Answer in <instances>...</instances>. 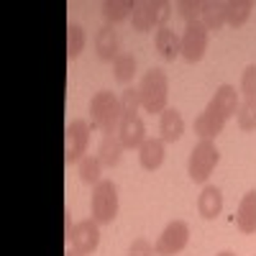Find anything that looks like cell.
I'll use <instances>...</instances> for the list:
<instances>
[{
  "label": "cell",
  "mask_w": 256,
  "mask_h": 256,
  "mask_svg": "<svg viewBox=\"0 0 256 256\" xmlns=\"http://www.w3.org/2000/svg\"><path fill=\"white\" fill-rule=\"evenodd\" d=\"M120 154H123V144L118 138V134H110V136H102L100 141V148H98V159L102 162V166H116L120 162Z\"/></svg>",
  "instance_id": "cell-20"
},
{
  "label": "cell",
  "mask_w": 256,
  "mask_h": 256,
  "mask_svg": "<svg viewBox=\"0 0 256 256\" xmlns=\"http://www.w3.org/2000/svg\"><path fill=\"white\" fill-rule=\"evenodd\" d=\"M154 46H156V52L162 54V59L174 62V59L182 54V36H177L172 28L162 26V28L156 31V36H154Z\"/></svg>",
  "instance_id": "cell-15"
},
{
  "label": "cell",
  "mask_w": 256,
  "mask_h": 256,
  "mask_svg": "<svg viewBox=\"0 0 256 256\" xmlns=\"http://www.w3.org/2000/svg\"><path fill=\"white\" fill-rule=\"evenodd\" d=\"M177 13L184 18V24L200 20V16H202V3H200V0H180V3H177Z\"/></svg>",
  "instance_id": "cell-28"
},
{
  "label": "cell",
  "mask_w": 256,
  "mask_h": 256,
  "mask_svg": "<svg viewBox=\"0 0 256 256\" xmlns=\"http://www.w3.org/2000/svg\"><path fill=\"white\" fill-rule=\"evenodd\" d=\"M138 95H141V108L146 113H164L166 110V100H169V80L166 72L159 67H152L148 72H144L141 82H138Z\"/></svg>",
  "instance_id": "cell-2"
},
{
  "label": "cell",
  "mask_w": 256,
  "mask_h": 256,
  "mask_svg": "<svg viewBox=\"0 0 256 256\" xmlns=\"http://www.w3.org/2000/svg\"><path fill=\"white\" fill-rule=\"evenodd\" d=\"M159 131H162V141L164 144H174L182 138L184 134V120L180 116L177 108H166L162 113V120H159Z\"/></svg>",
  "instance_id": "cell-17"
},
{
  "label": "cell",
  "mask_w": 256,
  "mask_h": 256,
  "mask_svg": "<svg viewBox=\"0 0 256 256\" xmlns=\"http://www.w3.org/2000/svg\"><path fill=\"white\" fill-rule=\"evenodd\" d=\"M172 16L169 10V3H159V0H144V3H136L134 8V16H131V24H134V31L138 34H146L152 31L154 26H164L166 18Z\"/></svg>",
  "instance_id": "cell-6"
},
{
  "label": "cell",
  "mask_w": 256,
  "mask_h": 256,
  "mask_svg": "<svg viewBox=\"0 0 256 256\" xmlns=\"http://www.w3.org/2000/svg\"><path fill=\"white\" fill-rule=\"evenodd\" d=\"M223 128H226V120H220L216 113H210L208 108L195 118V134L200 136V138H216L218 134H223Z\"/></svg>",
  "instance_id": "cell-19"
},
{
  "label": "cell",
  "mask_w": 256,
  "mask_h": 256,
  "mask_svg": "<svg viewBox=\"0 0 256 256\" xmlns=\"http://www.w3.org/2000/svg\"><path fill=\"white\" fill-rule=\"evenodd\" d=\"M236 226L246 236L256 233V190H248L241 198L238 210H236Z\"/></svg>",
  "instance_id": "cell-14"
},
{
  "label": "cell",
  "mask_w": 256,
  "mask_h": 256,
  "mask_svg": "<svg viewBox=\"0 0 256 256\" xmlns=\"http://www.w3.org/2000/svg\"><path fill=\"white\" fill-rule=\"evenodd\" d=\"M120 118H123V110H120V98L118 95H113L110 90H100V92L92 95V100H90L92 128L102 131V136L118 134Z\"/></svg>",
  "instance_id": "cell-1"
},
{
  "label": "cell",
  "mask_w": 256,
  "mask_h": 256,
  "mask_svg": "<svg viewBox=\"0 0 256 256\" xmlns=\"http://www.w3.org/2000/svg\"><path fill=\"white\" fill-rule=\"evenodd\" d=\"M241 95H244V100L256 98V64H248L241 74Z\"/></svg>",
  "instance_id": "cell-29"
},
{
  "label": "cell",
  "mask_w": 256,
  "mask_h": 256,
  "mask_svg": "<svg viewBox=\"0 0 256 256\" xmlns=\"http://www.w3.org/2000/svg\"><path fill=\"white\" fill-rule=\"evenodd\" d=\"M208 41H210V31L202 26V20H192L182 31V56L184 62L195 64L205 56L208 52Z\"/></svg>",
  "instance_id": "cell-7"
},
{
  "label": "cell",
  "mask_w": 256,
  "mask_h": 256,
  "mask_svg": "<svg viewBox=\"0 0 256 256\" xmlns=\"http://www.w3.org/2000/svg\"><path fill=\"white\" fill-rule=\"evenodd\" d=\"M190 244V226L184 220H172L154 244L156 256H174Z\"/></svg>",
  "instance_id": "cell-8"
},
{
  "label": "cell",
  "mask_w": 256,
  "mask_h": 256,
  "mask_svg": "<svg viewBox=\"0 0 256 256\" xmlns=\"http://www.w3.org/2000/svg\"><path fill=\"white\" fill-rule=\"evenodd\" d=\"M90 212L98 226H108L118 216V187L110 180H100L92 187V200H90Z\"/></svg>",
  "instance_id": "cell-4"
},
{
  "label": "cell",
  "mask_w": 256,
  "mask_h": 256,
  "mask_svg": "<svg viewBox=\"0 0 256 256\" xmlns=\"http://www.w3.org/2000/svg\"><path fill=\"white\" fill-rule=\"evenodd\" d=\"M198 212L205 220H212L223 212V192L216 184H205L198 198Z\"/></svg>",
  "instance_id": "cell-13"
},
{
  "label": "cell",
  "mask_w": 256,
  "mask_h": 256,
  "mask_svg": "<svg viewBox=\"0 0 256 256\" xmlns=\"http://www.w3.org/2000/svg\"><path fill=\"white\" fill-rule=\"evenodd\" d=\"M218 256H236V254H233V251H220Z\"/></svg>",
  "instance_id": "cell-32"
},
{
  "label": "cell",
  "mask_w": 256,
  "mask_h": 256,
  "mask_svg": "<svg viewBox=\"0 0 256 256\" xmlns=\"http://www.w3.org/2000/svg\"><path fill=\"white\" fill-rule=\"evenodd\" d=\"M90 144V123L84 118H74L67 123V131H64V164L72 166L80 164L84 159Z\"/></svg>",
  "instance_id": "cell-5"
},
{
  "label": "cell",
  "mask_w": 256,
  "mask_h": 256,
  "mask_svg": "<svg viewBox=\"0 0 256 256\" xmlns=\"http://www.w3.org/2000/svg\"><path fill=\"white\" fill-rule=\"evenodd\" d=\"M128 256H156V251L146 238H136L131 244V248H128Z\"/></svg>",
  "instance_id": "cell-30"
},
{
  "label": "cell",
  "mask_w": 256,
  "mask_h": 256,
  "mask_svg": "<svg viewBox=\"0 0 256 256\" xmlns=\"http://www.w3.org/2000/svg\"><path fill=\"white\" fill-rule=\"evenodd\" d=\"M118 138L123 144V148H141V144L146 141V126L138 116H123L120 126H118Z\"/></svg>",
  "instance_id": "cell-12"
},
{
  "label": "cell",
  "mask_w": 256,
  "mask_h": 256,
  "mask_svg": "<svg viewBox=\"0 0 256 256\" xmlns=\"http://www.w3.org/2000/svg\"><path fill=\"white\" fill-rule=\"evenodd\" d=\"M251 10H254L251 0H228L226 3V24L233 26V28L244 26L246 20L251 18Z\"/></svg>",
  "instance_id": "cell-22"
},
{
  "label": "cell",
  "mask_w": 256,
  "mask_h": 256,
  "mask_svg": "<svg viewBox=\"0 0 256 256\" xmlns=\"http://www.w3.org/2000/svg\"><path fill=\"white\" fill-rule=\"evenodd\" d=\"M236 120H238L241 131H254V128H256V98L254 100H241Z\"/></svg>",
  "instance_id": "cell-25"
},
{
  "label": "cell",
  "mask_w": 256,
  "mask_h": 256,
  "mask_svg": "<svg viewBox=\"0 0 256 256\" xmlns=\"http://www.w3.org/2000/svg\"><path fill=\"white\" fill-rule=\"evenodd\" d=\"M138 108H141L138 88H126L120 92V110H123V116H138Z\"/></svg>",
  "instance_id": "cell-27"
},
{
  "label": "cell",
  "mask_w": 256,
  "mask_h": 256,
  "mask_svg": "<svg viewBox=\"0 0 256 256\" xmlns=\"http://www.w3.org/2000/svg\"><path fill=\"white\" fill-rule=\"evenodd\" d=\"M238 105H241V100H238L236 88H233V84H220V88L216 90V95L210 98L208 110L216 113L220 120H228V118H233L238 113Z\"/></svg>",
  "instance_id": "cell-10"
},
{
  "label": "cell",
  "mask_w": 256,
  "mask_h": 256,
  "mask_svg": "<svg viewBox=\"0 0 256 256\" xmlns=\"http://www.w3.org/2000/svg\"><path fill=\"white\" fill-rule=\"evenodd\" d=\"M84 31H82V26L80 24H72L70 28H67V54H70V59H77L80 54H82V49H84Z\"/></svg>",
  "instance_id": "cell-26"
},
{
  "label": "cell",
  "mask_w": 256,
  "mask_h": 256,
  "mask_svg": "<svg viewBox=\"0 0 256 256\" xmlns=\"http://www.w3.org/2000/svg\"><path fill=\"white\" fill-rule=\"evenodd\" d=\"M113 74L120 84H128L136 74V56L134 54H120L116 62H113Z\"/></svg>",
  "instance_id": "cell-23"
},
{
  "label": "cell",
  "mask_w": 256,
  "mask_h": 256,
  "mask_svg": "<svg viewBox=\"0 0 256 256\" xmlns=\"http://www.w3.org/2000/svg\"><path fill=\"white\" fill-rule=\"evenodd\" d=\"M95 54H98V59H102V62H116L118 56H120V38H118V31L113 28V26H108L105 24L102 28H98V34H95Z\"/></svg>",
  "instance_id": "cell-11"
},
{
  "label": "cell",
  "mask_w": 256,
  "mask_h": 256,
  "mask_svg": "<svg viewBox=\"0 0 256 256\" xmlns=\"http://www.w3.org/2000/svg\"><path fill=\"white\" fill-rule=\"evenodd\" d=\"M136 3L134 0H105L102 3V18L108 26H116L120 20H126L128 16H134Z\"/></svg>",
  "instance_id": "cell-18"
},
{
  "label": "cell",
  "mask_w": 256,
  "mask_h": 256,
  "mask_svg": "<svg viewBox=\"0 0 256 256\" xmlns=\"http://www.w3.org/2000/svg\"><path fill=\"white\" fill-rule=\"evenodd\" d=\"M64 256H82V254H80V251H74V248L70 246V248H67V254H64Z\"/></svg>",
  "instance_id": "cell-31"
},
{
  "label": "cell",
  "mask_w": 256,
  "mask_h": 256,
  "mask_svg": "<svg viewBox=\"0 0 256 256\" xmlns=\"http://www.w3.org/2000/svg\"><path fill=\"white\" fill-rule=\"evenodd\" d=\"M70 246L74 251H80L82 256L92 254L98 246H100V230H98V223L90 218V220H80L74 228H72V236L67 238Z\"/></svg>",
  "instance_id": "cell-9"
},
{
  "label": "cell",
  "mask_w": 256,
  "mask_h": 256,
  "mask_svg": "<svg viewBox=\"0 0 256 256\" xmlns=\"http://www.w3.org/2000/svg\"><path fill=\"white\" fill-rule=\"evenodd\" d=\"M100 174H102V162L98 156H84L80 162V180L84 184H98Z\"/></svg>",
  "instance_id": "cell-24"
},
{
  "label": "cell",
  "mask_w": 256,
  "mask_h": 256,
  "mask_svg": "<svg viewBox=\"0 0 256 256\" xmlns=\"http://www.w3.org/2000/svg\"><path fill=\"white\" fill-rule=\"evenodd\" d=\"M138 162L146 172H156L164 164V141L162 138H146L138 148Z\"/></svg>",
  "instance_id": "cell-16"
},
{
  "label": "cell",
  "mask_w": 256,
  "mask_h": 256,
  "mask_svg": "<svg viewBox=\"0 0 256 256\" xmlns=\"http://www.w3.org/2000/svg\"><path fill=\"white\" fill-rule=\"evenodd\" d=\"M218 162H220V152H218L216 141L200 138V144L192 148L190 162H187V174H190V180L198 182V184H205L208 177L212 174V169L218 166Z\"/></svg>",
  "instance_id": "cell-3"
},
{
  "label": "cell",
  "mask_w": 256,
  "mask_h": 256,
  "mask_svg": "<svg viewBox=\"0 0 256 256\" xmlns=\"http://www.w3.org/2000/svg\"><path fill=\"white\" fill-rule=\"evenodd\" d=\"M202 26L208 31H220L226 26V3H218V0H208L202 3Z\"/></svg>",
  "instance_id": "cell-21"
}]
</instances>
